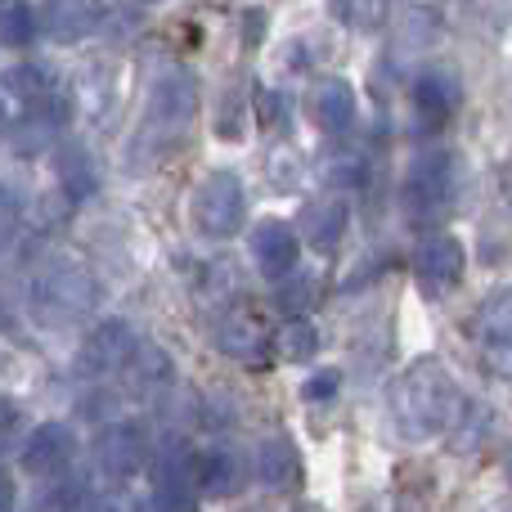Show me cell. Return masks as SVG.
<instances>
[{
  "label": "cell",
  "instance_id": "6da1fadb",
  "mask_svg": "<svg viewBox=\"0 0 512 512\" xmlns=\"http://www.w3.org/2000/svg\"><path fill=\"white\" fill-rule=\"evenodd\" d=\"M391 418H396L400 436L409 441H432V436L450 432L463 414V391L454 373L441 360H418L391 382Z\"/></svg>",
  "mask_w": 512,
  "mask_h": 512
},
{
  "label": "cell",
  "instance_id": "7a4b0ae2",
  "mask_svg": "<svg viewBox=\"0 0 512 512\" xmlns=\"http://www.w3.org/2000/svg\"><path fill=\"white\" fill-rule=\"evenodd\" d=\"M459 185H463V167L459 153L445 149V144H432L423 149L405 171V185H400V203H405V216L418 225H436L450 216V207L459 203Z\"/></svg>",
  "mask_w": 512,
  "mask_h": 512
},
{
  "label": "cell",
  "instance_id": "3957f363",
  "mask_svg": "<svg viewBox=\"0 0 512 512\" xmlns=\"http://www.w3.org/2000/svg\"><path fill=\"white\" fill-rule=\"evenodd\" d=\"M99 301V283L90 270L72 261H54L45 265L41 274H32V288H27V306L41 324L63 328V324H77L81 315H90Z\"/></svg>",
  "mask_w": 512,
  "mask_h": 512
},
{
  "label": "cell",
  "instance_id": "277c9868",
  "mask_svg": "<svg viewBox=\"0 0 512 512\" xmlns=\"http://www.w3.org/2000/svg\"><path fill=\"white\" fill-rule=\"evenodd\" d=\"M248 221V185L239 171H207L194 189H189V225L198 239H234Z\"/></svg>",
  "mask_w": 512,
  "mask_h": 512
},
{
  "label": "cell",
  "instance_id": "5b68a950",
  "mask_svg": "<svg viewBox=\"0 0 512 512\" xmlns=\"http://www.w3.org/2000/svg\"><path fill=\"white\" fill-rule=\"evenodd\" d=\"M194 117H198L194 72L167 63V68L149 81V135H185Z\"/></svg>",
  "mask_w": 512,
  "mask_h": 512
},
{
  "label": "cell",
  "instance_id": "8992f818",
  "mask_svg": "<svg viewBox=\"0 0 512 512\" xmlns=\"http://www.w3.org/2000/svg\"><path fill=\"white\" fill-rule=\"evenodd\" d=\"M153 459V508L158 512H189L194 508V445L185 436H167L158 441V450L149 454Z\"/></svg>",
  "mask_w": 512,
  "mask_h": 512
},
{
  "label": "cell",
  "instance_id": "52a82bcc",
  "mask_svg": "<svg viewBox=\"0 0 512 512\" xmlns=\"http://www.w3.org/2000/svg\"><path fill=\"white\" fill-rule=\"evenodd\" d=\"M153 454V436L144 423L135 418H122V423H108L104 432L95 436V468L113 481H126L149 463Z\"/></svg>",
  "mask_w": 512,
  "mask_h": 512
},
{
  "label": "cell",
  "instance_id": "ba28073f",
  "mask_svg": "<svg viewBox=\"0 0 512 512\" xmlns=\"http://www.w3.org/2000/svg\"><path fill=\"white\" fill-rule=\"evenodd\" d=\"M468 274V252L454 234H427L414 248V279L427 297H445L454 292Z\"/></svg>",
  "mask_w": 512,
  "mask_h": 512
},
{
  "label": "cell",
  "instance_id": "9c48e42d",
  "mask_svg": "<svg viewBox=\"0 0 512 512\" xmlns=\"http://www.w3.org/2000/svg\"><path fill=\"white\" fill-rule=\"evenodd\" d=\"M409 104H414L418 122H423L427 131L450 126L454 113H459V104H463L459 72H454V68H423L414 77V86H409Z\"/></svg>",
  "mask_w": 512,
  "mask_h": 512
},
{
  "label": "cell",
  "instance_id": "30bf717a",
  "mask_svg": "<svg viewBox=\"0 0 512 512\" xmlns=\"http://www.w3.org/2000/svg\"><path fill=\"white\" fill-rule=\"evenodd\" d=\"M108 9L104 0H41V14H36V27L50 32V41H86L104 27Z\"/></svg>",
  "mask_w": 512,
  "mask_h": 512
},
{
  "label": "cell",
  "instance_id": "8fae6325",
  "mask_svg": "<svg viewBox=\"0 0 512 512\" xmlns=\"http://www.w3.org/2000/svg\"><path fill=\"white\" fill-rule=\"evenodd\" d=\"M140 351V337L126 319H104V324L90 328L86 346H81V369L86 373H117L131 364V355Z\"/></svg>",
  "mask_w": 512,
  "mask_h": 512
},
{
  "label": "cell",
  "instance_id": "7c38bea8",
  "mask_svg": "<svg viewBox=\"0 0 512 512\" xmlns=\"http://www.w3.org/2000/svg\"><path fill=\"white\" fill-rule=\"evenodd\" d=\"M248 477H252L248 454L234 450V445H216L194 463V490L203 499H234L248 486Z\"/></svg>",
  "mask_w": 512,
  "mask_h": 512
},
{
  "label": "cell",
  "instance_id": "4fadbf2b",
  "mask_svg": "<svg viewBox=\"0 0 512 512\" xmlns=\"http://www.w3.org/2000/svg\"><path fill=\"white\" fill-rule=\"evenodd\" d=\"M0 86H5L27 113L54 117V122H63V113H68L63 95H59V81H54V72L41 68V63H14V68H5Z\"/></svg>",
  "mask_w": 512,
  "mask_h": 512
},
{
  "label": "cell",
  "instance_id": "5bb4252c",
  "mask_svg": "<svg viewBox=\"0 0 512 512\" xmlns=\"http://www.w3.org/2000/svg\"><path fill=\"white\" fill-rule=\"evenodd\" d=\"M77 459V432L68 423H41L23 441V468L32 477H59Z\"/></svg>",
  "mask_w": 512,
  "mask_h": 512
},
{
  "label": "cell",
  "instance_id": "9a60e30c",
  "mask_svg": "<svg viewBox=\"0 0 512 512\" xmlns=\"http://www.w3.org/2000/svg\"><path fill=\"white\" fill-rule=\"evenodd\" d=\"M248 252H252V265L265 274V279H283V274L297 270L301 243H297V234H292L288 221H261V225H252Z\"/></svg>",
  "mask_w": 512,
  "mask_h": 512
},
{
  "label": "cell",
  "instance_id": "2e32d148",
  "mask_svg": "<svg viewBox=\"0 0 512 512\" xmlns=\"http://www.w3.org/2000/svg\"><path fill=\"white\" fill-rule=\"evenodd\" d=\"M310 122L324 135H346L355 126V113H360V99H355V86L346 77H324L310 90Z\"/></svg>",
  "mask_w": 512,
  "mask_h": 512
},
{
  "label": "cell",
  "instance_id": "e0dca14e",
  "mask_svg": "<svg viewBox=\"0 0 512 512\" xmlns=\"http://www.w3.org/2000/svg\"><path fill=\"white\" fill-rule=\"evenodd\" d=\"M346 225H351V207L342 198H315V203L301 212L297 221V243H310L319 256H333L346 239Z\"/></svg>",
  "mask_w": 512,
  "mask_h": 512
},
{
  "label": "cell",
  "instance_id": "ac0fdd59",
  "mask_svg": "<svg viewBox=\"0 0 512 512\" xmlns=\"http://www.w3.org/2000/svg\"><path fill=\"white\" fill-rule=\"evenodd\" d=\"M54 180H59L68 203H90V198L99 194V158L77 140L63 144V149L54 153Z\"/></svg>",
  "mask_w": 512,
  "mask_h": 512
},
{
  "label": "cell",
  "instance_id": "d6986e66",
  "mask_svg": "<svg viewBox=\"0 0 512 512\" xmlns=\"http://www.w3.org/2000/svg\"><path fill=\"white\" fill-rule=\"evenodd\" d=\"M301 477V454L288 436H265L256 450V481L265 490H288Z\"/></svg>",
  "mask_w": 512,
  "mask_h": 512
},
{
  "label": "cell",
  "instance_id": "ffe728a7",
  "mask_svg": "<svg viewBox=\"0 0 512 512\" xmlns=\"http://www.w3.org/2000/svg\"><path fill=\"white\" fill-rule=\"evenodd\" d=\"M472 333H477V342L486 346V351L495 355H508V342H512V319H508V288H495L490 292V301L477 310V319H472Z\"/></svg>",
  "mask_w": 512,
  "mask_h": 512
},
{
  "label": "cell",
  "instance_id": "44dd1931",
  "mask_svg": "<svg viewBox=\"0 0 512 512\" xmlns=\"http://www.w3.org/2000/svg\"><path fill=\"white\" fill-rule=\"evenodd\" d=\"M216 351L230 360H261L265 355V333L248 315H230L216 324Z\"/></svg>",
  "mask_w": 512,
  "mask_h": 512
},
{
  "label": "cell",
  "instance_id": "7402d4cb",
  "mask_svg": "<svg viewBox=\"0 0 512 512\" xmlns=\"http://www.w3.org/2000/svg\"><path fill=\"white\" fill-rule=\"evenodd\" d=\"M248 122H252V104L239 90H225L221 108H216V140L225 144H243L248 140Z\"/></svg>",
  "mask_w": 512,
  "mask_h": 512
},
{
  "label": "cell",
  "instance_id": "603a6c76",
  "mask_svg": "<svg viewBox=\"0 0 512 512\" xmlns=\"http://www.w3.org/2000/svg\"><path fill=\"white\" fill-rule=\"evenodd\" d=\"M279 310H288L292 319H306V310L319 301V279L310 270H292L279 279Z\"/></svg>",
  "mask_w": 512,
  "mask_h": 512
},
{
  "label": "cell",
  "instance_id": "cb8c5ba5",
  "mask_svg": "<svg viewBox=\"0 0 512 512\" xmlns=\"http://www.w3.org/2000/svg\"><path fill=\"white\" fill-rule=\"evenodd\" d=\"M36 36H41V27H36V14L23 5V0H0V41L5 45H32Z\"/></svg>",
  "mask_w": 512,
  "mask_h": 512
},
{
  "label": "cell",
  "instance_id": "d4e9b609",
  "mask_svg": "<svg viewBox=\"0 0 512 512\" xmlns=\"http://www.w3.org/2000/svg\"><path fill=\"white\" fill-rule=\"evenodd\" d=\"M274 346H279V355H283V360H292V364L315 360V351H319V328L310 324V319H288V324H283V333L274 337Z\"/></svg>",
  "mask_w": 512,
  "mask_h": 512
},
{
  "label": "cell",
  "instance_id": "484cf974",
  "mask_svg": "<svg viewBox=\"0 0 512 512\" xmlns=\"http://www.w3.org/2000/svg\"><path fill=\"white\" fill-rule=\"evenodd\" d=\"M126 369H131L144 387H167L171 373H176V369H171V355L158 351V346H140V351L131 355V364H126Z\"/></svg>",
  "mask_w": 512,
  "mask_h": 512
},
{
  "label": "cell",
  "instance_id": "4316f807",
  "mask_svg": "<svg viewBox=\"0 0 512 512\" xmlns=\"http://www.w3.org/2000/svg\"><path fill=\"white\" fill-rule=\"evenodd\" d=\"M256 117H261L265 131H288L292 126V99L274 86H256Z\"/></svg>",
  "mask_w": 512,
  "mask_h": 512
},
{
  "label": "cell",
  "instance_id": "83f0119b",
  "mask_svg": "<svg viewBox=\"0 0 512 512\" xmlns=\"http://www.w3.org/2000/svg\"><path fill=\"white\" fill-rule=\"evenodd\" d=\"M86 504V490L81 481H59V486H45L41 499H36V512H77Z\"/></svg>",
  "mask_w": 512,
  "mask_h": 512
},
{
  "label": "cell",
  "instance_id": "f1b7e54d",
  "mask_svg": "<svg viewBox=\"0 0 512 512\" xmlns=\"http://www.w3.org/2000/svg\"><path fill=\"white\" fill-rule=\"evenodd\" d=\"M274 176V189H297L301 185V171H306V162H301V153L292 149H279L270 158V167H265Z\"/></svg>",
  "mask_w": 512,
  "mask_h": 512
},
{
  "label": "cell",
  "instance_id": "f546056e",
  "mask_svg": "<svg viewBox=\"0 0 512 512\" xmlns=\"http://www.w3.org/2000/svg\"><path fill=\"white\" fill-rule=\"evenodd\" d=\"M337 391H342V373L337 369H319L315 378L301 387V400H310V405H319V400H333Z\"/></svg>",
  "mask_w": 512,
  "mask_h": 512
},
{
  "label": "cell",
  "instance_id": "4dcf8cb0",
  "mask_svg": "<svg viewBox=\"0 0 512 512\" xmlns=\"http://www.w3.org/2000/svg\"><path fill=\"white\" fill-rule=\"evenodd\" d=\"M324 176L333 180V185H346V189L364 185V158H355V153H346V158H333Z\"/></svg>",
  "mask_w": 512,
  "mask_h": 512
},
{
  "label": "cell",
  "instance_id": "1f68e13d",
  "mask_svg": "<svg viewBox=\"0 0 512 512\" xmlns=\"http://www.w3.org/2000/svg\"><path fill=\"white\" fill-rule=\"evenodd\" d=\"M77 512H140V504H135L126 490H104V495H95V499H86Z\"/></svg>",
  "mask_w": 512,
  "mask_h": 512
},
{
  "label": "cell",
  "instance_id": "d6a6232c",
  "mask_svg": "<svg viewBox=\"0 0 512 512\" xmlns=\"http://www.w3.org/2000/svg\"><path fill=\"white\" fill-rule=\"evenodd\" d=\"M265 27H270V14H265V9H248V14H243V41H248V50L261 45Z\"/></svg>",
  "mask_w": 512,
  "mask_h": 512
},
{
  "label": "cell",
  "instance_id": "836d02e7",
  "mask_svg": "<svg viewBox=\"0 0 512 512\" xmlns=\"http://www.w3.org/2000/svg\"><path fill=\"white\" fill-rule=\"evenodd\" d=\"M14 427H18V409L9 405L5 396H0V454H5L9 441H14Z\"/></svg>",
  "mask_w": 512,
  "mask_h": 512
},
{
  "label": "cell",
  "instance_id": "e575fe53",
  "mask_svg": "<svg viewBox=\"0 0 512 512\" xmlns=\"http://www.w3.org/2000/svg\"><path fill=\"white\" fill-rule=\"evenodd\" d=\"M14 499H18V486L5 468H0V512H14Z\"/></svg>",
  "mask_w": 512,
  "mask_h": 512
},
{
  "label": "cell",
  "instance_id": "d590c367",
  "mask_svg": "<svg viewBox=\"0 0 512 512\" xmlns=\"http://www.w3.org/2000/svg\"><path fill=\"white\" fill-rule=\"evenodd\" d=\"M0 131H9V104H5V95H0Z\"/></svg>",
  "mask_w": 512,
  "mask_h": 512
}]
</instances>
